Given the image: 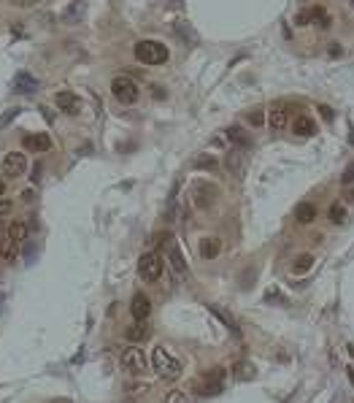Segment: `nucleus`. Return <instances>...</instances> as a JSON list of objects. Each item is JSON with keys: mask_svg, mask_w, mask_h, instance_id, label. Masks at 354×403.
<instances>
[{"mask_svg": "<svg viewBox=\"0 0 354 403\" xmlns=\"http://www.w3.org/2000/svg\"><path fill=\"white\" fill-rule=\"evenodd\" d=\"M152 368L157 371L160 379H168V381H173V379L181 376V360L176 355H170L168 349H163V346H157L152 352Z\"/></svg>", "mask_w": 354, "mask_h": 403, "instance_id": "f257e3e1", "label": "nucleus"}, {"mask_svg": "<svg viewBox=\"0 0 354 403\" xmlns=\"http://www.w3.org/2000/svg\"><path fill=\"white\" fill-rule=\"evenodd\" d=\"M135 60L144 62V65H163V62H168V46L160 44V41H138Z\"/></svg>", "mask_w": 354, "mask_h": 403, "instance_id": "f03ea898", "label": "nucleus"}, {"mask_svg": "<svg viewBox=\"0 0 354 403\" xmlns=\"http://www.w3.org/2000/svg\"><path fill=\"white\" fill-rule=\"evenodd\" d=\"M111 92H114V98L119 103H125V106H130V103H135L138 98H141V90H138V84L130 76H116L111 81Z\"/></svg>", "mask_w": 354, "mask_h": 403, "instance_id": "7ed1b4c3", "label": "nucleus"}, {"mask_svg": "<svg viewBox=\"0 0 354 403\" xmlns=\"http://www.w3.org/2000/svg\"><path fill=\"white\" fill-rule=\"evenodd\" d=\"M122 368L133 376H144L146 368H149V360H146V352L138 346H127L122 352Z\"/></svg>", "mask_w": 354, "mask_h": 403, "instance_id": "20e7f679", "label": "nucleus"}, {"mask_svg": "<svg viewBox=\"0 0 354 403\" xmlns=\"http://www.w3.org/2000/svg\"><path fill=\"white\" fill-rule=\"evenodd\" d=\"M165 271V262L157 252H146L141 260H138V273H141L144 282H157Z\"/></svg>", "mask_w": 354, "mask_h": 403, "instance_id": "39448f33", "label": "nucleus"}, {"mask_svg": "<svg viewBox=\"0 0 354 403\" xmlns=\"http://www.w3.org/2000/svg\"><path fill=\"white\" fill-rule=\"evenodd\" d=\"M224 381H227V371L211 368L208 374L198 381V390H200V395H219V392L224 390Z\"/></svg>", "mask_w": 354, "mask_h": 403, "instance_id": "423d86ee", "label": "nucleus"}, {"mask_svg": "<svg viewBox=\"0 0 354 403\" xmlns=\"http://www.w3.org/2000/svg\"><path fill=\"white\" fill-rule=\"evenodd\" d=\"M0 171H3V176H8V179L22 176L27 171V157L22 152H8L3 157V163H0Z\"/></svg>", "mask_w": 354, "mask_h": 403, "instance_id": "0eeeda50", "label": "nucleus"}, {"mask_svg": "<svg viewBox=\"0 0 354 403\" xmlns=\"http://www.w3.org/2000/svg\"><path fill=\"white\" fill-rule=\"evenodd\" d=\"M168 262H170V268H173L181 279H187V273H189V268H187V260H184V254H181V249H179V243L170 238V243H168Z\"/></svg>", "mask_w": 354, "mask_h": 403, "instance_id": "6e6552de", "label": "nucleus"}, {"mask_svg": "<svg viewBox=\"0 0 354 403\" xmlns=\"http://www.w3.org/2000/svg\"><path fill=\"white\" fill-rule=\"evenodd\" d=\"M55 103H57L60 111H68V114H79V106H81L79 95L70 92V90H60V92L55 95Z\"/></svg>", "mask_w": 354, "mask_h": 403, "instance_id": "1a4fd4ad", "label": "nucleus"}, {"mask_svg": "<svg viewBox=\"0 0 354 403\" xmlns=\"http://www.w3.org/2000/svg\"><path fill=\"white\" fill-rule=\"evenodd\" d=\"M130 314H133V320L135 322H144L149 314H152V303H149V298L144 292H138L135 298L130 301Z\"/></svg>", "mask_w": 354, "mask_h": 403, "instance_id": "9d476101", "label": "nucleus"}, {"mask_svg": "<svg viewBox=\"0 0 354 403\" xmlns=\"http://www.w3.org/2000/svg\"><path fill=\"white\" fill-rule=\"evenodd\" d=\"M214 195H217V189H214L211 184H206V182L195 184V206L198 208H208L214 203Z\"/></svg>", "mask_w": 354, "mask_h": 403, "instance_id": "9b49d317", "label": "nucleus"}, {"mask_svg": "<svg viewBox=\"0 0 354 403\" xmlns=\"http://www.w3.org/2000/svg\"><path fill=\"white\" fill-rule=\"evenodd\" d=\"M227 141H230L233 146H238V149H249V146H252V138H249V133H246L243 127H238V125L227 127Z\"/></svg>", "mask_w": 354, "mask_h": 403, "instance_id": "f8f14e48", "label": "nucleus"}, {"mask_svg": "<svg viewBox=\"0 0 354 403\" xmlns=\"http://www.w3.org/2000/svg\"><path fill=\"white\" fill-rule=\"evenodd\" d=\"M27 236H30V225H27V222L16 219V222H11V225H8V238H11L14 243H25Z\"/></svg>", "mask_w": 354, "mask_h": 403, "instance_id": "ddd939ff", "label": "nucleus"}, {"mask_svg": "<svg viewBox=\"0 0 354 403\" xmlns=\"http://www.w3.org/2000/svg\"><path fill=\"white\" fill-rule=\"evenodd\" d=\"M25 146H27V149H36V152H49L51 149V138H49L46 133L25 135Z\"/></svg>", "mask_w": 354, "mask_h": 403, "instance_id": "4468645a", "label": "nucleus"}, {"mask_svg": "<svg viewBox=\"0 0 354 403\" xmlns=\"http://www.w3.org/2000/svg\"><path fill=\"white\" fill-rule=\"evenodd\" d=\"M233 376L241 379V381H252L257 376V368L249 363V360H238V363L233 365Z\"/></svg>", "mask_w": 354, "mask_h": 403, "instance_id": "2eb2a0df", "label": "nucleus"}, {"mask_svg": "<svg viewBox=\"0 0 354 403\" xmlns=\"http://www.w3.org/2000/svg\"><path fill=\"white\" fill-rule=\"evenodd\" d=\"M222 252V241L219 238H203L200 241V257L203 260H214Z\"/></svg>", "mask_w": 354, "mask_h": 403, "instance_id": "dca6fc26", "label": "nucleus"}, {"mask_svg": "<svg viewBox=\"0 0 354 403\" xmlns=\"http://www.w3.org/2000/svg\"><path fill=\"white\" fill-rule=\"evenodd\" d=\"M295 219L300 222V225H311V222L316 219V206H314V203H297Z\"/></svg>", "mask_w": 354, "mask_h": 403, "instance_id": "f3484780", "label": "nucleus"}, {"mask_svg": "<svg viewBox=\"0 0 354 403\" xmlns=\"http://www.w3.org/2000/svg\"><path fill=\"white\" fill-rule=\"evenodd\" d=\"M292 130H295L297 135H303V138H308V135L316 133V125H314V119H311V116H303V114H300L297 119H295V125H292Z\"/></svg>", "mask_w": 354, "mask_h": 403, "instance_id": "a211bd4d", "label": "nucleus"}, {"mask_svg": "<svg viewBox=\"0 0 354 403\" xmlns=\"http://www.w3.org/2000/svg\"><path fill=\"white\" fill-rule=\"evenodd\" d=\"M19 243H14L11 238H0V257H3L6 262H16V254H19Z\"/></svg>", "mask_w": 354, "mask_h": 403, "instance_id": "6ab92c4d", "label": "nucleus"}, {"mask_svg": "<svg viewBox=\"0 0 354 403\" xmlns=\"http://www.w3.org/2000/svg\"><path fill=\"white\" fill-rule=\"evenodd\" d=\"M16 90L19 92H33V90H38V81L30 76L27 71H19L16 73Z\"/></svg>", "mask_w": 354, "mask_h": 403, "instance_id": "aec40b11", "label": "nucleus"}, {"mask_svg": "<svg viewBox=\"0 0 354 403\" xmlns=\"http://www.w3.org/2000/svg\"><path fill=\"white\" fill-rule=\"evenodd\" d=\"M268 125H271L273 130H284V125H287V111H284V109H273L271 114H268Z\"/></svg>", "mask_w": 354, "mask_h": 403, "instance_id": "412c9836", "label": "nucleus"}, {"mask_svg": "<svg viewBox=\"0 0 354 403\" xmlns=\"http://www.w3.org/2000/svg\"><path fill=\"white\" fill-rule=\"evenodd\" d=\"M219 163H217V157H211V154H200L192 160V168H198V171H214Z\"/></svg>", "mask_w": 354, "mask_h": 403, "instance_id": "4be33fe9", "label": "nucleus"}, {"mask_svg": "<svg viewBox=\"0 0 354 403\" xmlns=\"http://www.w3.org/2000/svg\"><path fill=\"white\" fill-rule=\"evenodd\" d=\"M224 168L233 173V176H243V160H241V154H227V160H224Z\"/></svg>", "mask_w": 354, "mask_h": 403, "instance_id": "5701e85b", "label": "nucleus"}, {"mask_svg": "<svg viewBox=\"0 0 354 403\" xmlns=\"http://www.w3.org/2000/svg\"><path fill=\"white\" fill-rule=\"evenodd\" d=\"M311 265H314V254H300L292 262V273H306V271H311Z\"/></svg>", "mask_w": 354, "mask_h": 403, "instance_id": "b1692460", "label": "nucleus"}, {"mask_svg": "<svg viewBox=\"0 0 354 403\" xmlns=\"http://www.w3.org/2000/svg\"><path fill=\"white\" fill-rule=\"evenodd\" d=\"M311 19H314V22L319 25V27H330V22H332V19H330V14L325 11V8H311Z\"/></svg>", "mask_w": 354, "mask_h": 403, "instance_id": "393cba45", "label": "nucleus"}, {"mask_svg": "<svg viewBox=\"0 0 354 403\" xmlns=\"http://www.w3.org/2000/svg\"><path fill=\"white\" fill-rule=\"evenodd\" d=\"M141 338H146V325L135 322L127 327V341H141Z\"/></svg>", "mask_w": 354, "mask_h": 403, "instance_id": "a878e982", "label": "nucleus"}, {"mask_svg": "<svg viewBox=\"0 0 354 403\" xmlns=\"http://www.w3.org/2000/svg\"><path fill=\"white\" fill-rule=\"evenodd\" d=\"M165 403H189V395H187V392L184 390H168L165 392Z\"/></svg>", "mask_w": 354, "mask_h": 403, "instance_id": "bb28decb", "label": "nucleus"}, {"mask_svg": "<svg viewBox=\"0 0 354 403\" xmlns=\"http://www.w3.org/2000/svg\"><path fill=\"white\" fill-rule=\"evenodd\" d=\"M149 390H152V387H149L146 381H133V384L127 387V392H130L133 398H146V395H149Z\"/></svg>", "mask_w": 354, "mask_h": 403, "instance_id": "cd10ccee", "label": "nucleus"}, {"mask_svg": "<svg viewBox=\"0 0 354 403\" xmlns=\"http://www.w3.org/2000/svg\"><path fill=\"white\" fill-rule=\"evenodd\" d=\"M19 111H22V109H8V111L0 114V130H3V127H8V125L14 122L16 116H19Z\"/></svg>", "mask_w": 354, "mask_h": 403, "instance_id": "c85d7f7f", "label": "nucleus"}, {"mask_svg": "<svg viewBox=\"0 0 354 403\" xmlns=\"http://www.w3.org/2000/svg\"><path fill=\"white\" fill-rule=\"evenodd\" d=\"M343 217H346V211H343V206H341V203H332V206H330V222H335V225H341V222H343Z\"/></svg>", "mask_w": 354, "mask_h": 403, "instance_id": "c756f323", "label": "nucleus"}, {"mask_svg": "<svg viewBox=\"0 0 354 403\" xmlns=\"http://www.w3.org/2000/svg\"><path fill=\"white\" fill-rule=\"evenodd\" d=\"M81 14H84V6H81V3H73V6L68 8V14H65V22H76Z\"/></svg>", "mask_w": 354, "mask_h": 403, "instance_id": "7c9ffc66", "label": "nucleus"}, {"mask_svg": "<svg viewBox=\"0 0 354 403\" xmlns=\"http://www.w3.org/2000/svg\"><path fill=\"white\" fill-rule=\"evenodd\" d=\"M249 122H252L254 127H257V125H262V122H265V114H262L260 109H254V111H249Z\"/></svg>", "mask_w": 354, "mask_h": 403, "instance_id": "2f4dec72", "label": "nucleus"}, {"mask_svg": "<svg viewBox=\"0 0 354 403\" xmlns=\"http://www.w3.org/2000/svg\"><path fill=\"white\" fill-rule=\"evenodd\" d=\"M308 22H311V11H300L295 16V25H308Z\"/></svg>", "mask_w": 354, "mask_h": 403, "instance_id": "473e14b6", "label": "nucleus"}, {"mask_svg": "<svg viewBox=\"0 0 354 403\" xmlns=\"http://www.w3.org/2000/svg\"><path fill=\"white\" fill-rule=\"evenodd\" d=\"M11 200H6V198H0V217H6L8 214V211H11Z\"/></svg>", "mask_w": 354, "mask_h": 403, "instance_id": "72a5a7b5", "label": "nucleus"}, {"mask_svg": "<svg viewBox=\"0 0 354 403\" xmlns=\"http://www.w3.org/2000/svg\"><path fill=\"white\" fill-rule=\"evenodd\" d=\"M319 111H322V119L332 122V109H330V106H319Z\"/></svg>", "mask_w": 354, "mask_h": 403, "instance_id": "f704fd0d", "label": "nucleus"}, {"mask_svg": "<svg viewBox=\"0 0 354 403\" xmlns=\"http://www.w3.org/2000/svg\"><path fill=\"white\" fill-rule=\"evenodd\" d=\"M14 6H19V8H30V6H36L38 0H11Z\"/></svg>", "mask_w": 354, "mask_h": 403, "instance_id": "c9c22d12", "label": "nucleus"}, {"mask_svg": "<svg viewBox=\"0 0 354 403\" xmlns=\"http://www.w3.org/2000/svg\"><path fill=\"white\" fill-rule=\"evenodd\" d=\"M341 182H343V184H351V182H354V165L349 168L346 173H343V179H341Z\"/></svg>", "mask_w": 354, "mask_h": 403, "instance_id": "e433bc0d", "label": "nucleus"}, {"mask_svg": "<svg viewBox=\"0 0 354 403\" xmlns=\"http://www.w3.org/2000/svg\"><path fill=\"white\" fill-rule=\"evenodd\" d=\"M38 179H41V168L36 165V168H33V182H36V184H38Z\"/></svg>", "mask_w": 354, "mask_h": 403, "instance_id": "4c0bfd02", "label": "nucleus"}, {"mask_svg": "<svg viewBox=\"0 0 354 403\" xmlns=\"http://www.w3.org/2000/svg\"><path fill=\"white\" fill-rule=\"evenodd\" d=\"M49 403H73L70 398H55V400H49Z\"/></svg>", "mask_w": 354, "mask_h": 403, "instance_id": "58836bf2", "label": "nucleus"}, {"mask_svg": "<svg viewBox=\"0 0 354 403\" xmlns=\"http://www.w3.org/2000/svg\"><path fill=\"white\" fill-rule=\"evenodd\" d=\"M3 189H6V187H3V182H0V198H3Z\"/></svg>", "mask_w": 354, "mask_h": 403, "instance_id": "ea45409f", "label": "nucleus"}, {"mask_svg": "<svg viewBox=\"0 0 354 403\" xmlns=\"http://www.w3.org/2000/svg\"><path fill=\"white\" fill-rule=\"evenodd\" d=\"M349 355H351V357H354V346H349Z\"/></svg>", "mask_w": 354, "mask_h": 403, "instance_id": "a19ab883", "label": "nucleus"}, {"mask_svg": "<svg viewBox=\"0 0 354 403\" xmlns=\"http://www.w3.org/2000/svg\"><path fill=\"white\" fill-rule=\"evenodd\" d=\"M351 403H354V400H351Z\"/></svg>", "mask_w": 354, "mask_h": 403, "instance_id": "79ce46f5", "label": "nucleus"}]
</instances>
